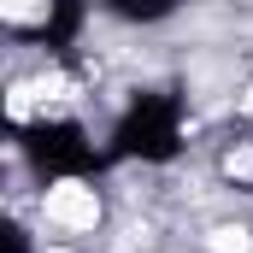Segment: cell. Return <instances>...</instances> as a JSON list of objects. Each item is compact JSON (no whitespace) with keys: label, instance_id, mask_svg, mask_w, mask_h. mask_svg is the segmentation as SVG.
I'll return each instance as SVG.
<instances>
[{"label":"cell","instance_id":"obj_1","mask_svg":"<svg viewBox=\"0 0 253 253\" xmlns=\"http://www.w3.org/2000/svg\"><path fill=\"white\" fill-rule=\"evenodd\" d=\"M47 218L65 224V230H94L100 200H94V189H83V183H53L47 189Z\"/></svg>","mask_w":253,"mask_h":253},{"label":"cell","instance_id":"obj_2","mask_svg":"<svg viewBox=\"0 0 253 253\" xmlns=\"http://www.w3.org/2000/svg\"><path fill=\"white\" fill-rule=\"evenodd\" d=\"M212 253H248L253 248V236L242 230V224H224V230H212V242H206Z\"/></svg>","mask_w":253,"mask_h":253},{"label":"cell","instance_id":"obj_4","mask_svg":"<svg viewBox=\"0 0 253 253\" xmlns=\"http://www.w3.org/2000/svg\"><path fill=\"white\" fill-rule=\"evenodd\" d=\"M230 177H242V183H253V153H230Z\"/></svg>","mask_w":253,"mask_h":253},{"label":"cell","instance_id":"obj_5","mask_svg":"<svg viewBox=\"0 0 253 253\" xmlns=\"http://www.w3.org/2000/svg\"><path fill=\"white\" fill-rule=\"evenodd\" d=\"M242 106H248V112H253V88H248V100H242Z\"/></svg>","mask_w":253,"mask_h":253},{"label":"cell","instance_id":"obj_3","mask_svg":"<svg viewBox=\"0 0 253 253\" xmlns=\"http://www.w3.org/2000/svg\"><path fill=\"white\" fill-rule=\"evenodd\" d=\"M0 12H6L12 24H36V18H42V0H0Z\"/></svg>","mask_w":253,"mask_h":253}]
</instances>
